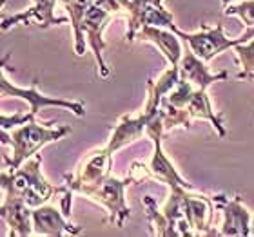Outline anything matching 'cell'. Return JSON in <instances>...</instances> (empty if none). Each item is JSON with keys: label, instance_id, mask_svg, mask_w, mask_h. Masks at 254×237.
Segmentation results:
<instances>
[{"label": "cell", "instance_id": "obj_1", "mask_svg": "<svg viewBox=\"0 0 254 237\" xmlns=\"http://www.w3.org/2000/svg\"><path fill=\"white\" fill-rule=\"evenodd\" d=\"M40 163L42 158L35 156L27 163H22L15 172L4 170L2 172L4 197H20L31 208H37L51 199V195L62 192L64 189H55L42 178Z\"/></svg>", "mask_w": 254, "mask_h": 237}, {"label": "cell", "instance_id": "obj_2", "mask_svg": "<svg viewBox=\"0 0 254 237\" xmlns=\"http://www.w3.org/2000/svg\"><path fill=\"white\" fill-rule=\"evenodd\" d=\"M69 132H71L69 127L49 129V127L38 125L35 121H29L26 125H22L20 129L13 131L11 134H7V131L2 129V143L4 145L9 143L11 150H13L11 159H4L9 165V172H15L26 159L35 156L38 148H42L49 142H57L59 138H62L64 134H69Z\"/></svg>", "mask_w": 254, "mask_h": 237}, {"label": "cell", "instance_id": "obj_3", "mask_svg": "<svg viewBox=\"0 0 254 237\" xmlns=\"http://www.w3.org/2000/svg\"><path fill=\"white\" fill-rule=\"evenodd\" d=\"M124 9V5L120 0H95L91 7L87 9L84 16V22H82V33L87 35L89 38V44L93 51L96 54V62L100 65L102 76H107L109 71H107L106 63L102 60V49H104V40H102V29L107 26L106 22L113 16L115 11Z\"/></svg>", "mask_w": 254, "mask_h": 237}, {"label": "cell", "instance_id": "obj_4", "mask_svg": "<svg viewBox=\"0 0 254 237\" xmlns=\"http://www.w3.org/2000/svg\"><path fill=\"white\" fill-rule=\"evenodd\" d=\"M126 187H127V179L126 181H120V179L107 176L106 179H102L100 183L91 185V187H82L76 192L100 201L102 205L109 210V214H111L109 221L115 227L120 228L124 225V221L129 217V208L126 206V201H124V190H126Z\"/></svg>", "mask_w": 254, "mask_h": 237}, {"label": "cell", "instance_id": "obj_5", "mask_svg": "<svg viewBox=\"0 0 254 237\" xmlns=\"http://www.w3.org/2000/svg\"><path fill=\"white\" fill-rule=\"evenodd\" d=\"M171 29L182 37L189 44V47L194 51L196 56H200L203 62H209L211 58H214L216 54H220L222 51L229 47H236V40H229L223 35V26L218 24L212 29L203 27L201 33H184L180 29H176L175 26H171Z\"/></svg>", "mask_w": 254, "mask_h": 237}, {"label": "cell", "instance_id": "obj_6", "mask_svg": "<svg viewBox=\"0 0 254 237\" xmlns=\"http://www.w3.org/2000/svg\"><path fill=\"white\" fill-rule=\"evenodd\" d=\"M2 95L4 96H18L22 100L29 101V114L37 116L38 111H42L46 107H64V109H69L73 111L76 116H84V103H78V101H64V100H55V98H49V96L40 95L37 91V82H33V85L29 89H20V87H15L11 85L7 80H5L4 73H2Z\"/></svg>", "mask_w": 254, "mask_h": 237}, {"label": "cell", "instance_id": "obj_7", "mask_svg": "<svg viewBox=\"0 0 254 237\" xmlns=\"http://www.w3.org/2000/svg\"><path fill=\"white\" fill-rule=\"evenodd\" d=\"M20 197H4L2 201V219L11 228V237L31 236L33 232V210Z\"/></svg>", "mask_w": 254, "mask_h": 237}, {"label": "cell", "instance_id": "obj_8", "mask_svg": "<svg viewBox=\"0 0 254 237\" xmlns=\"http://www.w3.org/2000/svg\"><path fill=\"white\" fill-rule=\"evenodd\" d=\"M33 232L38 236L78 234L80 228L65 221V214L53 206H37L33 210Z\"/></svg>", "mask_w": 254, "mask_h": 237}, {"label": "cell", "instance_id": "obj_9", "mask_svg": "<svg viewBox=\"0 0 254 237\" xmlns=\"http://www.w3.org/2000/svg\"><path fill=\"white\" fill-rule=\"evenodd\" d=\"M223 203V225L220 236H251V221L253 216L242 205L240 197L234 199H222Z\"/></svg>", "mask_w": 254, "mask_h": 237}, {"label": "cell", "instance_id": "obj_10", "mask_svg": "<svg viewBox=\"0 0 254 237\" xmlns=\"http://www.w3.org/2000/svg\"><path fill=\"white\" fill-rule=\"evenodd\" d=\"M220 78H227V74H211L207 71L205 63L200 56H196L192 49H186L184 58L180 62V80H186L189 84H192L196 89L205 91L212 82H216Z\"/></svg>", "mask_w": 254, "mask_h": 237}, {"label": "cell", "instance_id": "obj_11", "mask_svg": "<svg viewBox=\"0 0 254 237\" xmlns=\"http://www.w3.org/2000/svg\"><path fill=\"white\" fill-rule=\"evenodd\" d=\"M57 0H35V4L29 11L26 13H20V15H15L11 18H4V24H2V29H9V26H15L16 22H35L38 26L48 27L53 26V24H62V22H67V18H55L53 9Z\"/></svg>", "mask_w": 254, "mask_h": 237}, {"label": "cell", "instance_id": "obj_12", "mask_svg": "<svg viewBox=\"0 0 254 237\" xmlns=\"http://www.w3.org/2000/svg\"><path fill=\"white\" fill-rule=\"evenodd\" d=\"M140 38L143 40H151L154 46H158V49L169 58L171 65L178 67L184 58V49H182L180 42L175 35H171L169 31H162V29H154L153 26H145L143 29H140Z\"/></svg>", "mask_w": 254, "mask_h": 237}, {"label": "cell", "instance_id": "obj_13", "mask_svg": "<svg viewBox=\"0 0 254 237\" xmlns=\"http://www.w3.org/2000/svg\"><path fill=\"white\" fill-rule=\"evenodd\" d=\"M154 143H156V150H154L153 161H151V172L154 174V178L164 181L171 187V189H187V190H194V187L189 183H186L184 179L180 178V174L175 170V167L171 165V161L165 158V154L162 152V147H160V136L153 138Z\"/></svg>", "mask_w": 254, "mask_h": 237}, {"label": "cell", "instance_id": "obj_14", "mask_svg": "<svg viewBox=\"0 0 254 237\" xmlns=\"http://www.w3.org/2000/svg\"><path fill=\"white\" fill-rule=\"evenodd\" d=\"M236 54L242 63V73L238 78H254V40L251 44H238L236 46Z\"/></svg>", "mask_w": 254, "mask_h": 237}, {"label": "cell", "instance_id": "obj_15", "mask_svg": "<svg viewBox=\"0 0 254 237\" xmlns=\"http://www.w3.org/2000/svg\"><path fill=\"white\" fill-rule=\"evenodd\" d=\"M223 15H236L240 16L247 27L254 26V0H245L238 5H227L223 9Z\"/></svg>", "mask_w": 254, "mask_h": 237}, {"label": "cell", "instance_id": "obj_16", "mask_svg": "<svg viewBox=\"0 0 254 237\" xmlns=\"http://www.w3.org/2000/svg\"><path fill=\"white\" fill-rule=\"evenodd\" d=\"M251 38H254V26H253V27H249V29H247V31H245L240 38H236V46H238V44L249 42Z\"/></svg>", "mask_w": 254, "mask_h": 237}, {"label": "cell", "instance_id": "obj_17", "mask_svg": "<svg viewBox=\"0 0 254 237\" xmlns=\"http://www.w3.org/2000/svg\"><path fill=\"white\" fill-rule=\"evenodd\" d=\"M231 2H236V0H222V4H223V7H227Z\"/></svg>", "mask_w": 254, "mask_h": 237}, {"label": "cell", "instance_id": "obj_18", "mask_svg": "<svg viewBox=\"0 0 254 237\" xmlns=\"http://www.w3.org/2000/svg\"><path fill=\"white\" fill-rule=\"evenodd\" d=\"M251 236H254V216H253V221H251Z\"/></svg>", "mask_w": 254, "mask_h": 237}, {"label": "cell", "instance_id": "obj_19", "mask_svg": "<svg viewBox=\"0 0 254 237\" xmlns=\"http://www.w3.org/2000/svg\"><path fill=\"white\" fill-rule=\"evenodd\" d=\"M60 2H62V4H67V2H71V0H60Z\"/></svg>", "mask_w": 254, "mask_h": 237}]
</instances>
